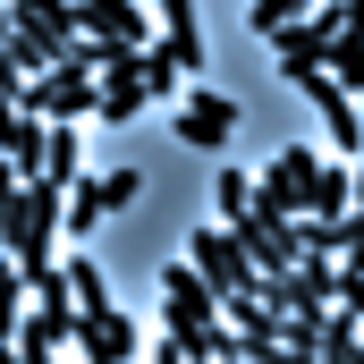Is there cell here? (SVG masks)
I'll list each match as a JSON object with an SVG mask.
<instances>
[{"instance_id":"obj_1","label":"cell","mask_w":364,"mask_h":364,"mask_svg":"<svg viewBox=\"0 0 364 364\" xmlns=\"http://www.w3.org/2000/svg\"><path fill=\"white\" fill-rule=\"evenodd\" d=\"M60 212H68V186L60 178H26L17 186V203H9V263L26 272V288L43 272H60V255H51V237H60Z\"/></svg>"},{"instance_id":"obj_2","label":"cell","mask_w":364,"mask_h":364,"mask_svg":"<svg viewBox=\"0 0 364 364\" xmlns=\"http://www.w3.org/2000/svg\"><path fill=\"white\" fill-rule=\"evenodd\" d=\"M186 263H195V279H203L212 296H263V272L237 255L229 229H195V237H186Z\"/></svg>"},{"instance_id":"obj_3","label":"cell","mask_w":364,"mask_h":364,"mask_svg":"<svg viewBox=\"0 0 364 364\" xmlns=\"http://www.w3.org/2000/svg\"><path fill=\"white\" fill-rule=\"evenodd\" d=\"M314 170H322V153H314V144H288V153H272V170L255 178V212L296 220V212H305V195H314Z\"/></svg>"},{"instance_id":"obj_4","label":"cell","mask_w":364,"mask_h":364,"mask_svg":"<svg viewBox=\"0 0 364 364\" xmlns=\"http://www.w3.org/2000/svg\"><path fill=\"white\" fill-rule=\"evenodd\" d=\"M93 93H102V77H85V68H43V77H26V102H17V110H34V119H77V127H85Z\"/></svg>"},{"instance_id":"obj_5","label":"cell","mask_w":364,"mask_h":364,"mask_svg":"<svg viewBox=\"0 0 364 364\" xmlns=\"http://www.w3.org/2000/svg\"><path fill=\"white\" fill-rule=\"evenodd\" d=\"M237 93H212V85H186V110H178V144L195 153H229V136H237Z\"/></svg>"},{"instance_id":"obj_6","label":"cell","mask_w":364,"mask_h":364,"mask_svg":"<svg viewBox=\"0 0 364 364\" xmlns=\"http://www.w3.org/2000/svg\"><path fill=\"white\" fill-rule=\"evenodd\" d=\"M296 93H305V102L322 110V127H331V153H348V161H356V153H364V119H356V93L339 85L331 68H314V77H296Z\"/></svg>"},{"instance_id":"obj_7","label":"cell","mask_w":364,"mask_h":364,"mask_svg":"<svg viewBox=\"0 0 364 364\" xmlns=\"http://www.w3.org/2000/svg\"><path fill=\"white\" fill-rule=\"evenodd\" d=\"M220 322V296L195 279V263H161V331H203Z\"/></svg>"},{"instance_id":"obj_8","label":"cell","mask_w":364,"mask_h":364,"mask_svg":"<svg viewBox=\"0 0 364 364\" xmlns=\"http://www.w3.org/2000/svg\"><path fill=\"white\" fill-rule=\"evenodd\" d=\"M229 237H237V255H246V263H255L263 279L296 263V220H272V212H246V220H229Z\"/></svg>"},{"instance_id":"obj_9","label":"cell","mask_w":364,"mask_h":364,"mask_svg":"<svg viewBox=\"0 0 364 364\" xmlns=\"http://www.w3.org/2000/svg\"><path fill=\"white\" fill-rule=\"evenodd\" d=\"M77 34H102V43H119V51H144V43H153V26H144L136 0H77Z\"/></svg>"},{"instance_id":"obj_10","label":"cell","mask_w":364,"mask_h":364,"mask_svg":"<svg viewBox=\"0 0 364 364\" xmlns=\"http://www.w3.org/2000/svg\"><path fill=\"white\" fill-rule=\"evenodd\" d=\"M136 348H144V339H136V322H127L119 305H110V314H77V356L85 364H127Z\"/></svg>"},{"instance_id":"obj_11","label":"cell","mask_w":364,"mask_h":364,"mask_svg":"<svg viewBox=\"0 0 364 364\" xmlns=\"http://www.w3.org/2000/svg\"><path fill=\"white\" fill-rule=\"evenodd\" d=\"M144 102H153V93L136 85V51H127V60H119V68L102 77V93H93V119H102V127H127V119H136Z\"/></svg>"},{"instance_id":"obj_12","label":"cell","mask_w":364,"mask_h":364,"mask_svg":"<svg viewBox=\"0 0 364 364\" xmlns=\"http://www.w3.org/2000/svg\"><path fill=\"white\" fill-rule=\"evenodd\" d=\"M43 178H60V186L85 178V136H77V119H43Z\"/></svg>"},{"instance_id":"obj_13","label":"cell","mask_w":364,"mask_h":364,"mask_svg":"<svg viewBox=\"0 0 364 364\" xmlns=\"http://www.w3.org/2000/svg\"><path fill=\"white\" fill-rule=\"evenodd\" d=\"M0 60H9L17 77H43V68H60V34H43V26H9V34H0Z\"/></svg>"},{"instance_id":"obj_14","label":"cell","mask_w":364,"mask_h":364,"mask_svg":"<svg viewBox=\"0 0 364 364\" xmlns=\"http://www.w3.org/2000/svg\"><path fill=\"white\" fill-rule=\"evenodd\" d=\"M153 9H161V43L178 51V68L195 77V68H203V26H195V0H153Z\"/></svg>"},{"instance_id":"obj_15","label":"cell","mask_w":364,"mask_h":364,"mask_svg":"<svg viewBox=\"0 0 364 364\" xmlns=\"http://www.w3.org/2000/svg\"><path fill=\"white\" fill-rule=\"evenodd\" d=\"M0 153H9L26 178H43V119H34V110H0Z\"/></svg>"},{"instance_id":"obj_16","label":"cell","mask_w":364,"mask_h":364,"mask_svg":"<svg viewBox=\"0 0 364 364\" xmlns=\"http://www.w3.org/2000/svg\"><path fill=\"white\" fill-rule=\"evenodd\" d=\"M305 212H314V220H348V212H356L348 161H322V170H314V195H305Z\"/></svg>"},{"instance_id":"obj_17","label":"cell","mask_w":364,"mask_h":364,"mask_svg":"<svg viewBox=\"0 0 364 364\" xmlns=\"http://www.w3.org/2000/svg\"><path fill=\"white\" fill-rule=\"evenodd\" d=\"M60 279H68V305H77V314H110V279H102V263H93V255H68V263H60Z\"/></svg>"},{"instance_id":"obj_18","label":"cell","mask_w":364,"mask_h":364,"mask_svg":"<svg viewBox=\"0 0 364 364\" xmlns=\"http://www.w3.org/2000/svg\"><path fill=\"white\" fill-rule=\"evenodd\" d=\"M136 85H144V93H186L178 51H170V43H144V51H136Z\"/></svg>"},{"instance_id":"obj_19","label":"cell","mask_w":364,"mask_h":364,"mask_svg":"<svg viewBox=\"0 0 364 364\" xmlns=\"http://www.w3.org/2000/svg\"><path fill=\"white\" fill-rule=\"evenodd\" d=\"M93 220H110V195H102V178H77V186H68L60 229H68V237H93Z\"/></svg>"},{"instance_id":"obj_20","label":"cell","mask_w":364,"mask_h":364,"mask_svg":"<svg viewBox=\"0 0 364 364\" xmlns=\"http://www.w3.org/2000/svg\"><path fill=\"white\" fill-rule=\"evenodd\" d=\"M322 68L348 93H364V26H339V34H331V60H322Z\"/></svg>"},{"instance_id":"obj_21","label":"cell","mask_w":364,"mask_h":364,"mask_svg":"<svg viewBox=\"0 0 364 364\" xmlns=\"http://www.w3.org/2000/svg\"><path fill=\"white\" fill-rule=\"evenodd\" d=\"M9 17H17V26H43V34H60V43L77 34V0H9Z\"/></svg>"},{"instance_id":"obj_22","label":"cell","mask_w":364,"mask_h":364,"mask_svg":"<svg viewBox=\"0 0 364 364\" xmlns=\"http://www.w3.org/2000/svg\"><path fill=\"white\" fill-rule=\"evenodd\" d=\"M212 203H220V220H246V212H255V170L220 161V178H212Z\"/></svg>"},{"instance_id":"obj_23","label":"cell","mask_w":364,"mask_h":364,"mask_svg":"<svg viewBox=\"0 0 364 364\" xmlns=\"http://www.w3.org/2000/svg\"><path fill=\"white\" fill-rule=\"evenodd\" d=\"M17 322H26V272L0 255V339H17Z\"/></svg>"},{"instance_id":"obj_24","label":"cell","mask_w":364,"mask_h":364,"mask_svg":"<svg viewBox=\"0 0 364 364\" xmlns=\"http://www.w3.org/2000/svg\"><path fill=\"white\" fill-rule=\"evenodd\" d=\"M305 9H314V0H255V9H246V26H255V34H279V26H296Z\"/></svg>"},{"instance_id":"obj_25","label":"cell","mask_w":364,"mask_h":364,"mask_svg":"<svg viewBox=\"0 0 364 364\" xmlns=\"http://www.w3.org/2000/svg\"><path fill=\"white\" fill-rule=\"evenodd\" d=\"M102 195H110V212H127V203L144 195V178H136V170H110V178H102Z\"/></svg>"},{"instance_id":"obj_26","label":"cell","mask_w":364,"mask_h":364,"mask_svg":"<svg viewBox=\"0 0 364 364\" xmlns=\"http://www.w3.org/2000/svg\"><path fill=\"white\" fill-rule=\"evenodd\" d=\"M339 263L364 272V212H348V237H339Z\"/></svg>"},{"instance_id":"obj_27","label":"cell","mask_w":364,"mask_h":364,"mask_svg":"<svg viewBox=\"0 0 364 364\" xmlns=\"http://www.w3.org/2000/svg\"><path fill=\"white\" fill-rule=\"evenodd\" d=\"M331 17L339 26H364V0H331Z\"/></svg>"},{"instance_id":"obj_28","label":"cell","mask_w":364,"mask_h":364,"mask_svg":"<svg viewBox=\"0 0 364 364\" xmlns=\"http://www.w3.org/2000/svg\"><path fill=\"white\" fill-rule=\"evenodd\" d=\"M356 119H364V102H356Z\"/></svg>"}]
</instances>
